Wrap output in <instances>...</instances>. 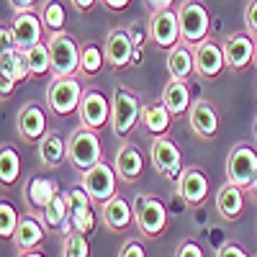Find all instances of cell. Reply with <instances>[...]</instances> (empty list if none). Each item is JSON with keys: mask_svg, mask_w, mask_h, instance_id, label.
<instances>
[{"mask_svg": "<svg viewBox=\"0 0 257 257\" xmlns=\"http://www.w3.org/2000/svg\"><path fill=\"white\" fill-rule=\"evenodd\" d=\"M142 121V103L134 90L118 85L111 95V128L116 137H128L134 126Z\"/></svg>", "mask_w": 257, "mask_h": 257, "instance_id": "obj_1", "label": "cell"}, {"mask_svg": "<svg viewBox=\"0 0 257 257\" xmlns=\"http://www.w3.org/2000/svg\"><path fill=\"white\" fill-rule=\"evenodd\" d=\"M49 54H52V77H75L80 72V54L82 47L70 34H52L49 36Z\"/></svg>", "mask_w": 257, "mask_h": 257, "instance_id": "obj_2", "label": "cell"}, {"mask_svg": "<svg viewBox=\"0 0 257 257\" xmlns=\"http://www.w3.org/2000/svg\"><path fill=\"white\" fill-rule=\"evenodd\" d=\"M178 21H180V39L188 47L196 49L201 41L208 39L211 18L201 0H183V6L178 8Z\"/></svg>", "mask_w": 257, "mask_h": 257, "instance_id": "obj_3", "label": "cell"}, {"mask_svg": "<svg viewBox=\"0 0 257 257\" xmlns=\"http://www.w3.org/2000/svg\"><path fill=\"white\" fill-rule=\"evenodd\" d=\"M67 160L75 170L85 173L90 170L93 165L100 162V139H98V132L88 126H80L70 134L67 139Z\"/></svg>", "mask_w": 257, "mask_h": 257, "instance_id": "obj_4", "label": "cell"}, {"mask_svg": "<svg viewBox=\"0 0 257 257\" xmlns=\"http://www.w3.org/2000/svg\"><path fill=\"white\" fill-rule=\"evenodd\" d=\"M257 178V152L252 144H234L229 149L226 157V180L239 185V188H249L252 180Z\"/></svg>", "mask_w": 257, "mask_h": 257, "instance_id": "obj_5", "label": "cell"}, {"mask_svg": "<svg viewBox=\"0 0 257 257\" xmlns=\"http://www.w3.org/2000/svg\"><path fill=\"white\" fill-rule=\"evenodd\" d=\"M116 167L108 165V162H98L93 165L90 170L80 173V185L88 190V196L95 201V203H105L116 196Z\"/></svg>", "mask_w": 257, "mask_h": 257, "instance_id": "obj_6", "label": "cell"}, {"mask_svg": "<svg viewBox=\"0 0 257 257\" xmlns=\"http://www.w3.org/2000/svg\"><path fill=\"white\" fill-rule=\"evenodd\" d=\"M134 216H137L139 231L144 237L155 239L167 226V206L157 196H139L134 203Z\"/></svg>", "mask_w": 257, "mask_h": 257, "instance_id": "obj_7", "label": "cell"}, {"mask_svg": "<svg viewBox=\"0 0 257 257\" xmlns=\"http://www.w3.org/2000/svg\"><path fill=\"white\" fill-rule=\"evenodd\" d=\"M82 85L77 82V77H54L52 85L47 88V103L52 113L57 116H70L72 111L80 108L82 100Z\"/></svg>", "mask_w": 257, "mask_h": 257, "instance_id": "obj_8", "label": "cell"}, {"mask_svg": "<svg viewBox=\"0 0 257 257\" xmlns=\"http://www.w3.org/2000/svg\"><path fill=\"white\" fill-rule=\"evenodd\" d=\"M147 36L152 39V44L160 49H173L180 44V21H178V11L165 8V11H155L149 18L147 26Z\"/></svg>", "mask_w": 257, "mask_h": 257, "instance_id": "obj_9", "label": "cell"}, {"mask_svg": "<svg viewBox=\"0 0 257 257\" xmlns=\"http://www.w3.org/2000/svg\"><path fill=\"white\" fill-rule=\"evenodd\" d=\"M149 160H152L155 170L162 178L178 180L183 173V155L175 147V142H170L167 137H155L149 144Z\"/></svg>", "mask_w": 257, "mask_h": 257, "instance_id": "obj_10", "label": "cell"}, {"mask_svg": "<svg viewBox=\"0 0 257 257\" xmlns=\"http://www.w3.org/2000/svg\"><path fill=\"white\" fill-rule=\"evenodd\" d=\"M193 59H196V75L203 80H216L226 70V57H224V44L216 39H206L193 49Z\"/></svg>", "mask_w": 257, "mask_h": 257, "instance_id": "obj_11", "label": "cell"}, {"mask_svg": "<svg viewBox=\"0 0 257 257\" xmlns=\"http://www.w3.org/2000/svg\"><path fill=\"white\" fill-rule=\"evenodd\" d=\"M77 113H80L82 126H88V128H93V132H98V128H103L105 123H108V118H111V103H108V98H105L100 90L88 88V90L82 93Z\"/></svg>", "mask_w": 257, "mask_h": 257, "instance_id": "obj_12", "label": "cell"}, {"mask_svg": "<svg viewBox=\"0 0 257 257\" xmlns=\"http://www.w3.org/2000/svg\"><path fill=\"white\" fill-rule=\"evenodd\" d=\"M103 49H105V62H108L113 70L128 67V64L134 62V57H137L134 39H132V34L123 31V29H111L108 36H105Z\"/></svg>", "mask_w": 257, "mask_h": 257, "instance_id": "obj_13", "label": "cell"}, {"mask_svg": "<svg viewBox=\"0 0 257 257\" xmlns=\"http://www.w3.org/2000/svg\"><path fill=\"white\" fill-rule=\"evenodd\" d=\"M178 193L188 206H201L208 198V178H206V173L196 165L183 167V173L178 178Z\"/></svg>", "mask_w": 257, "mask_h": 257, "instance_id": "obj_14", "label": "cell"}, {"mask_svg": "<svg viewBox=\"0 0 257 257\" xmlns=\"http://www.w3.org/2000/svg\"><path fill=\"white\" fill-rule=\"evenodd\" d=\"M188 121H190V128L196 132V137L201 139H213L219 134V113L213 108V103L206 98L193 100L190 111H188Z\"/></svg>", "mask_w": 257, "mask_h": 257, "instance_id": "obj_15", "label": "cell"}, {"mask_svg": "<svg viewBox=\"0 0 257 257\" xmlns=\"http://www.w3.org/2000/svg\"><path fill=\"white\" fill-rule=\"evenodd\" d=\"M16 128L18 137L24 142H41L47 134V113L39 103H26L16 116Z\"/></svg>", "mask_w": 257, "mask_h": 257, "instance_id": "obj_16", "label": "cell"}, {"mask_svg": "<svg viewBox=\"0 0 257 257\" xmlns=\"http://www.w3.org/2000/svg\"><path fill=\"white\" fill-rule=\"evenodd\" d=\"M224 57H226V67L229 70H244L247 64L254 59V39L247 31L229 34L224 41Z\"/></svg>", "mask_w": 257, "mask_h": 257, "instance_id": "obj_17", "label": "cell"}, {"mask_svg": "<svg viewBox=\"0 0 257 257\" xmlns=\"http://www.w3.org/2000/svg\"><path fill=\"white\" fill-rule=\"evenodd\" d=\"M47 224L44 219H39L36 213H26V216H21V224L13 234V244L18 252H36L41 247V242H44L47 237Z\"/></svg>", "mask_w": 257, "mask_h": 257, "instance_id": "obj_18", "label": "cell"}, {"mask_svg": "<svg viewBox=\"0 0 257 257\" xmlns=\"http://www.w3.org/2000/svg\"><path fill=\"white\" fill-rule=\"evenodd\" d=\"M16 41H18V49H31L36 44H41V34H44V24H41V16L31 13H16L13 24H11Z\"/></svg>", "mask_w": 257, "mask_h": 257, "instance_id": "obj_19", "label": "cell"}, {"mask_svg": "<svg viewBox=\"0 0 257 257\" xmlns=\"http://www.w3.org/2000/svg\"><path fill=\"white\" fill-rule=\"evenodd\" d=\"M113 167H116V175L123 183H137L142 178V170H144V157L139 152V147L137 144H121L116 152V160H113Z\"/></svg>", "mask_w": 257, "mask_h": 257, "instance_id": "obj_20", "label": "cell"}, {"mask_svg": "<svg viewBox=\"0 0 257 257\" xmlns=\"http://www.w3.org/2000/svg\"><path fill=\"white\" fill-rule=\"evenodd\" d=\"M244 188L234 185V183H224L219 190H216V211L224 221H237L244 211Z\"/></svg>", "mask_w": 257, "mask_h": 257, "instance_id": "obj_21", "label": "cell"}, {"mask_svg": "<svg viewBox=\"0 0 257 257\" xmlns=\"http://www.w3.org/2000/svg\"><path fill=\"white\" fill-rule=\"evenodd\" d=\"M100 206H103V211H100L103 213V224L108 226L111 231H123V229H128L132 221H137L134 206H128V201L121 198V196H113L111 201H105Z\"/></svg>", "mask_w": 257, "mask_h": 257, "instance_id": "obj_22", "label": "cell"}, {"mask_svg": "<svg viewBox=\"0 0 257 257\" xmlns=\"http://www.w3.org/2000/svg\"><path fill=\"white\" fill-rule=\"evenodd\" d=\"M57 193H59V188H57L54 180H49V178H44V175H31L29 183H26V193H24V196H26L29 208L44 211V208L54 201Z\"/></svg>", "mask_w": 257, "mask_h": 257, "instance_id": "obj_23", "label": "cell"}, {"mask_svg": "<svg viewBox=\"0 0 257 257\" xmlns=\"http://www.w3.org/2000/svg\"><path fill=\"white\" fill-rule=\"evenodd\" d=\"M167 72L170 80H188L190 72H196V59H193V47L180 41L178 47L170 49L167 54Z\"/></svg>", "mask_w": 257, "mask_h": 257, "instance_id": "obj_24", "label": "cell"}, {"mask_svg": "<svg viewBox=\"0 0 257 257\" xmlns=\"http://www.w3.org/2000/svg\"><path fill=\"white\" fill-rule=\"evenodd\" d=\"M160 100L165 103V108L173 113V118H175V116H183L185 111H190V105H193V103H190V90H188L185 80H170V82L165 85Z\"/></svg>", "mask_w": 257, "mask_h": 257, "instance_id": "obj_25", "label": "cell"}, {"mask_svg": "<svg viewBox=\"0 0 257 257\" xmlns=\"http://www.w3.org/2000/svg\"><path fill=\"white\" fill-rule=\"evenodd\" d=\"M39 157L47 167H62L64 160H67V144L57 132H47L39 142Z\"/></svg>", "mask_w": 257, "mask_h": 257, "instance_id": "obj_26", "label": "cell"}, {"mask_svg": "<svg viewBox=\"0 0 257 257\" xmlns=\"http://www.w3.org/2000/svg\"><path fill=\"white\" fill-rule=\"evenodd\" d=\"M170 118H173V113H170L165 108V103H144L142 105V126L147 128L149 134L155 137H162L167 128H170Z\"/></svg>", "mask_w": 257, "mask_h": 257, "instance_id": "obj_27", "label": "cell"}, {"mask_svg": "<svg viewBox=\"0 0 257 257\" xmlns=\"http://www.w3.org/2000/svg\"><path fill=\"white\" fill-rule=\"evenodd\" d=\"M0 72L6 77H13L16 82L29 80L31 70H29V59L24 49H3V57H0Z\"/></svg>", "mask_w": 257, "mask_h": 257, "instance_id": "obj_28", "label": "cell"}, {"mask_svg": "<svg viewBox=\"0 0 257 257\" xmlns=\"http://www.w3.org/2000/svg\"><path fill=\"white\" fill-rule=\"evenodd\" d=\"M41 219H44L47 229H62L64 224L70 221V203H67V193L59 190L54 201L41 211Z\"/></svg>", "mask_w": 257, "mask_h": 257, "instance_id": "obj_29", "label": "cell"}, {"mask_svg": "<svg viewBox=\"0 0 257 257\" xmlns=\"http://www.w3.org/2000/svg\"><path fill=\"white\" fill-rule=\"evenodd\" d=\"M21 175V157L16 152L13 144H3L0 152V183L3 185H13Z\"/></svg>", "mask_w": 257, "mask_h": 257, "instance_id": "obj_30", "label": "cell"}, {"mask_svg": "<svg viewBox=\"0 0 257 257\" xmlns=\"http://www.w3.org/2000/svg\"><path fill=\"white\" fill-rule=\"evenodd\" d=\"M41 24H44L47 31L52 34H59L64 29V21H67V13H64V6L62 0H44L41 3Z\"/></svg>", "mask_w": 257, "mask_h": 257, "instance_id": "obj_31", "label": "cell"}, {"mask_svg": "<svg viewBox=\"0 0 257 257\" xmlns=\"http://www.w3.org/2000/svg\"><path fill=\"white\" fill-rule=\"evenodd\" d=\"M105 62V49H100L98 44H82V54H80V72L88 75V77H95Z\"/></svg>", "mask_w": 257, "mask_h": 257, "instance_id": "obj_32", "label": "cell"}, {"mask_svg": "<svg viewBox=\"0 0 257 257\" xmlns=\"http://www.w3.org/2000/svg\"><path fill=\"white\" fill-rule=\"evenodd\" d=\"M26 59H29V70H31V75H47V72H52L49 44H36V47L26 49Z\"/></svg>", "mask_w": 257, "mask_h": 257, "instance_id": "obj_33", "label": "cell"}, {"mask_svg": "<svg viewBox=\"0 0 257 257\" xmlns=\"http://www.w3.org/2000/svg\"><path fill=\"white\" fill-rule=\"evenodd\" d=\"M18 224H21L18 211L8 201H0V237H3V239H13Z\"/></svg>", "mask_w": 257, "mask_h": 257, "instance_id": "obj_34", "label": "cell"}, {"mask_svg": "<svg viewBox=\"0 0 257 257\" xmlns=\"http://www.w3.org/2000/svg\"><path fill=\"white\" fill-rule=\"evenodd\" d=\"M62 257H90V244L85 239V234H80V231L67 234V237H64Z\"/></svg>", "mask_w": 257, "mask_h": 257, "instance_id": "obj_35", "label": "cell"}, {"mask_svg": "<svg viewBox=\"0 0 257 257\" xmlns=\"http://www.w3.org/2000/svg\"><path fill=\"white\" fill-rule=\"evenodd\" d=\"M244 29L252 39H257V0H249L244 8Z\"/></svg>", "mask_w": 257, "mask_h": 257, "instance_id": "obj_36", "label": "cell"}, {"mask_svg": "<svg viewBox=\"0 0 257 257\" xmlns=\"http://www.w3.org/2000/svg\"><path fill=\"white\" fill-rule=\"evenodd\" d=\"M175 257H203V249H201V244H198V242L185 239V242H180V244H178Z\"/></svg>", "mask_w": 257, "mask_h": 257, "instance_id": "obj_37", "label": "cell"}, {"mask_svg": "<svg viewBox=\"0 0 257 257\" xmlns=\"http://www.w3.org/2000/svg\"><path fill=\"white\" fill-rule=\"evenodd\" d=\"M118 257H147V252H144V247H142L139 239H128V242L121 244Z\"/></svg>", "mask_w": 257, "mask_h": 257, "instance_id": "obj_38", "label": "cell"}, {"mask_svg": "<svg viewBox=\"0 0 257 257\" xmlns=\"http://www.w3.org/2000/svg\"><path fill=\"white\" fill-rule=\"evenodd\" d=\"M216 257H249V254H247V249L239 247L237 242H226V244L216 252Z\"/></svg>", "mask_w": 257, "mask_h": 257, "instance_id": "obj_39", "label": "cell"}, {"mask_svg": "<svg viewBox=\"0 0 257 257\" xmlns=\"http://www.w3.org/2000/svg\"><path fill=\"white\" fill-rule=\"evenodd\" d=\"M39 0H8V6L16 11V13H31L36 8Z\"/></svg>", "mask_w": 257, "mask_h": 257, "instance_id": "obj_40", "label": "cell"}, {"mask_svg": "<svg viewBox=\"0 0 257 257\" xmlns=\"http://www.w3.org/2000/svg\"><path fill=\"white\" fill-rule=\"evenodd\" d=\"M0 39H3V49H18V41H16V34L11 26L0 31Z\"/></svg>", "mask_w": 257, "mask_h": 257, "instance_id": "obj_41", "label": "cell"}, {"mask_svg": "<svg viewBox=\"0 0 257 257\" xmlns=\"http://www.w3.org/2000/svg\"><path fill=\"white\" fill-rule=\"evenodd\" d=\"M144 3H147V8H152V13H155V11L170 8V6H173V0H144Z\"/></svg>", "mask_w": 257, "mask_h": 257, "instance_id": "obj_42", "label": "cell"}, {"mask_svg": "<svg viewBox=\"0 0 257 257\" xmlns=\"http://www.w3.org/2000/svg\"><path fill=\"white\" fill-rule=\"evenodd\" d=\"M13 85H16V80L3 75V80H0V93H3V98H8V95L13 93Z\"/></svg>", "mask_w": 257, "mask_h": 257, "instance_id": "obj_43", "label": "cell"}, {"mask_svg": "<svg viewBox=\"0 0 257 257\" xmlns=\"http://www.w3.org/2000/svg\"><path fill=\"white\" fill-rule=\"evenodd\" d=\"M103 6L108 11H123L128 6V0H103Z\"/></svg>", "mask_w": 257, "mask_h": 257, "instance_id": "obj_44", "label": "cell"}, {"mask_svg": "<svg viewBox=\"0 0 257 257\" xmlns=\"http://www.w3.org/2000/svg\"><path fill=\"white\" fill-rule=\"evenodd\" d=\"M70 3L77 8V11H90L95 6V0H70Z\"/></svg>", "mask_w": 257, "mask_h": 257, "instance_id": "obj_45", "label": "cell"}, {"mask_svg": "<svg viewBox=\"0 0 257 257\" xmlns=\"http://www.w3.org/2000/svg\"><path fill=\"white\" fill-rule=\"evenodd\" d=\"M247 190H249V196H252V198H254V201H257V178H254V180H252V185H249V188H247Z\"/></svg>", "mask_w": 257, "mask_h": 257, "instance_id": "obj_46", "label": "cell"}, {"mask_svg": "<svg viewBox=\"0 0 257 257\" xmlns=\"http://www.w3.org/2000/svg\"><path fill=\"white\" fill-rule=\"evenodd\" d=\"M21 257H44V254H41V252H24Z\"/></svg>", "mask_w": 257, "mask_h": 257, "instance_id": "obj_47", "label": "cell"}, {"mask_svg": "<svg viewBox=\"0 0 257 257\" xmlns=\"http://www.w3.org/2000/svg\"><path fill=\"white\" fill-rule=\"evenodd\" d=\"M252 64L257 67V39H254V59H252Z\"/></svg>", "mask_w": 257, "mask_h": 257, "instance_id": "obj_48", "label": "cell"}, {"mask_svg": "<svg viewBox=\"0 0 257 257\" xmlns=\"http://www.w3.org/2000/svg\"><path fill=\"white\" fill-rule=\"evenodd\" d=\"M254 139H257V118H254Z\"/></svg>", "mask_w": 257, "mask_h": 257, "instance_id": "obj_49", "label": "cell"}]
</instances>
